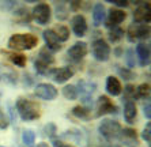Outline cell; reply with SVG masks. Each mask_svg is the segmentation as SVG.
<instances>
[{"label": "cell", "instance_id": "1", "mask_svg": "<svg viewBox=\"0 0 151 147\" xmlns=\"http://www.w3.org/2000/svg\"><path fill=\"white\" fill-rule=\"evenodd\" d=\"M38 44V38L34 34H14L8 40V46L15 50H29Z\"/></svg>", "mask_w": 151, "mask_h": 147}, {"label": "cell", "instance_id": "2", "mask_svg": "<svg viewBox=\"0 0 151 147\" xmlns=\"http://www.w3.org/2000/svg\"><path fill=\"white\" fill-rule=\"evenodd\" d=\"M17 110L22 119L26 121H32L40 117V106L35 102L26 98H19L17 101Z\"/></svg>", "mask_w": 151, "mask_h": 147}, {"label": "cell", "instance_id": "3", "mask_svg": "<svg viewBox=\"0 0 151 147\" xmlns=\"http://www.w3.org/2000/svg\"><path fill=\"white\" fill-rule=\"evenodd\" d=\"M99 133L102 136L108 140H113V139H119L121 136V125H120L117 121H113V120H102V122L98 127Z\"/></svg>", "mask_w": 151, "mask_h": 147}, {"label": "cell", "instance_id": "4", "mask_svg": "<svg viewBox=\"0 0 151 147\" xmlns=\"http://www.w3.org/2000/svg\"><path fill=\"white\" fill-rule=\"evenodd\" d=\"M53 63H55V59H53L52 53H49L48 49L44 48L40 50L38 57H37V60L34 61V67L38 74L45 75V74L48 72V70H49V67L52 66Z\"/></svg>", "mask_w": 151, "mask_h": 147}, {"label": "cell", "instance_id": "5", "mask_svg": "<svg viewBox=\"0 0 151 147\" xmlns=\"http://www.w3.org/2000/svg\"><path fill=\"white\" fill-rule=\"evenodd\" d=\"M91 52L95 60L108 61L110 57V46L104 40H95L91 44Z\"/></svg>", "mask_w": 151, "mask_h": 147}, {"label": "cell", "instance_id": "6", "mask_svg": "<svg viewBox=\"0 0 151 147\" xmlns=\"http://www.w3.org/2000/svg\"><path fill=\"white\" fill-rule=\"evenodd\" d=\"M150 37V27L143 23H134L128 27V38L129 41L135 40H146Z\"/></svg>", "mask_w": 151, "mask_h": 147}, {"label": "cell", "instance_id": "7", "mask_svg": "<svg viewBox=\"0 0 151 147\" xmlns=\"http://www.w3.org/2000/svg\"><path fill=\"white\" fill-rule=\"evenodd\" d=\"M33 17L38 24H46L50 21V7L46 3L37 4L33 10Z\"/></svg>", "mask_w": 151, "mask_h": 147}, {"label": "cell", "instance_id": "8", "mask_svg": "<svg viewBox=\"0 0 151 147\" xmlns=\"http://www.w3.org/2000/svg\"><path fill=\"white\" fill-rule=\"evenodd\" d=\"M35 95L41 99H45V101H52L57 97V90L53 84L49 83H40L34 90Z\"/></svg>", "mask_w": 151, "mask_h": 147}, {"label": "cell", "instance_id": "9", "mask_svg": "<svg viewBox=\"0 0 151 147\" xmlns=\"http://www.w3.org/2000/svg\"><path fill=\"white\" fill-rule=\"evenodd\" d=\"M134 19L136 23H148L151 21V6L150 3H143L135 10Z\"/></svg>", "mask_w": 151, "mask_h": 147}, {"label": "cell", "instance_id": "10", "mask_svg": "<svg viewBox=\"0 0 151 147\" xmlns=\"http://www.w3.org/2000/svg\"><path fill=\"white\" fill-rule=\"evenodd\" d=\"M68 56L74 61H81L87 55V44L86 42H76L68 49Z\"/></svg>", "mask_w": 151, "mask_h": 147}, {"label": "cell", "instance_id": "11", "mask_svg": "<svg viewBox=\"0 0 151 147\" xmlns=\"http://www.w3.org/2000/svg\"><path fill=\"white\" fill-rule=\"evenodd\" d=\"M116 112H117L116 105L106 95H101L98 98V113H97V116L110 115V113H116Z\"/></svg>", "mask_w": 151, "mask_h": 147}, {"label": "cell", "instance_id": "12", "mask_svg": "<svg viewBox=\"0 0 151 147\" xmlns=\"http://www.w3.org/2000/svg\"><path fill=\"white\" fill-rule=\"evenodd\" d=\"M125 18H127V14L124 11L119 10V8H112V10L109 11V17L106 19V26L114 29V27H117Z\"/></svg>", "mask_w": 151, "mask_h": 147}, {"label": "cell", "instance_id": "13", "mask_svg": "<svg viewBox=\"0 0 151 147\" xmlns=\"http://www.w3.org/2000/svg\"><path fill=\"white\" fill-rule=\"evenodd\" d=\"M74 70L71 67H63V68H59V70H55L52 72V79L56 83H64L67 82L70 78L74 76Z\"/></svg>", "mask_w": 151, "mask_h": 147}, {"label": "cell", "instance_id": "14", "mask_svg": "<svg viewBox=\"0 0 151 147\" xmlns=\"http://www.w3.org/2000/svg\"><path fill=\"white\" fill-rule=\"evenodd\" d=\"M72 30H74L75 35L78 37H83L87 32V23L83 15H75L72 18Z\"/></svg>", "mask_w": 151, "mask_h": 147}, {"label": "cell", "instance_id": "15", "mask_svg": "<svg viewBox=\"0 0 151 147\" xmlns=\"http://www.w3.org/2000/svg\"><path fill=\"white\" fill-rule=\"evenodd\" d=\"M42 35H44V40H45V44H46V46H48V49L53 50V52L61 49V45H60L59 40H57L56 34L53 33V30H45Z\"/></svg>", "mask_w": 151, "mask_h": 147}, {"label": "cell", "instance_id": "16", "mask_svg": "<svg viewBox=\"0 0 151 147\" xmlns=\"http://www.w3.org/2000/svg\"><path fill=\"white\" fill-rule=\"evenodd\" d=\"M121 83L117 79L116 76H108L106 79V91L109 93L110 95H120L121 94Z\"/></svg>", "mask_w": 151, "mask_h": 147}, {"label": "cell", "instance_id": "17", "mask_svg": "<svg viewBox=\"0 0 151 147\" xmlns=\"http://www.w3.org/2000/svg\"><path fill=\"white\" fill-rule=\"evenodd\" d=\"M136 53L139 56L142 66H148L150 64V46L146 44H139L136 46Z\"/></svg>", "mask_w": 151, "mask_h": 147}, {"label": "cell", "instance_id": "18", "mask_svg": "<svg viewBox=\"0 0 151 147\" xmlns=\"http://www.w3.org/2000/svg\"><path fill=\"white\" fill-rule=\"evenodd\" d=\"M137 115V110H136V105H135L134 101H127L125 106H124V117H125L127 122L132 124Z\"/></svg>", "mask_w": 151, "mask_h": 147}, {"label": "cell", "instance_id": "19", "mask_svg": "<svg viewBox=\"0 0 151 147\" xmlns=\"http://www.w3.org/2000/svg\"><path fill=\"white\" fill-rule=\"evenodd\" d=\"M104 19H105V7L101 3L95 4L94 10H93V21H94V24L95 26H99L104 22Z\"/></svg>", "mask_w": 151, "mask_h": 147}, {"label": "cell", "instance_id": "20", "mask_svg": "<svg viewBox=\"0 0 151 147\" xmlns=\"http://www.w3.org/2000/svg\"><path fill=\"white\" fill-rule=\"evenodd\" d=\"M4 53L10 57V60L17 67H25L26 66V56H23L22 53H15V52H4Z\"/></svg>", "mask_w": 151, "mask_h": 147}, {"label": "cell", "instance_id": "21", "mask_svg": "<svg viewBox=\"0 0 151 147\" xmlns=\"http://www.w3.org/2000/svg\"><path fill=\"white\" fill-rule=\"evenodd\" d=\"M72 115L75 116V117H78V119L81 120H88L90 119V110H88V108H84V106H75L74 109H72Z\"/></svg>", "mask_w": 151, "mask_h": 147}, {"label": "cell", "instance_id": "22", "mask_svg": "<svg viewBox=\"0 0 151 147\" xmlns=\"http://www.w3.org/2000/svg\"><path fill=\"white\" fill-rule=\"evenodd\" d=\"M53 33L56 34V37H57L59 41H67L68 37H70V30H68V27L63 26V24L57 26V27L53 30Z\"/></svg>", "mask_w": 151, "mask_h": 147}, {"label": "cell", "instance_id": "23", "mask_svg": "<svg viewBox=\"0 0 151 147\" xmlns=\"http://www.w3.org/2000/svg\"><path fill=\"white\" fill-rule=\"evenodd\" d=\"M78 86H79V90L83 93L84 97H90V95L93 94V91L95 90V84L94 83H87V82L84 81H81L79 83H78Z\"/></svg>", "mask_w": 151, "mask_h": 147}, {"label": "cell", "instance_id": "24", "mask_svg": "<svg viewBox=\"0 0 151 147\" xmlns=\"http://www.w3.org/2000/svg\"><path fill=\"white\" fill-rule=\"evenodd\" d=\"M63 95L70 101H74L78 97V89L75 86H72V84H68V86H65L63 89Z\"/></svg>", "mask_w": 151, "mask_h": 147}, {"label": "cell", "instance_id": "25", "mask_svg": "<svg viewBox=\"0 0 151 147\" xmlns=\"http://www.w3.org/2000/svg\"><path fill=\"white\" fill-rule=\"evenodd\" d=\"M35 140V135L32 130H25L23 133H22V142L25 146H33Z\"/></svg>", "mask_w": 151, "mask_h": 147}, {"label": "cell", "instance_id": "26", "mask_svg": "<svg viewBox=\"0 0 151 147\" xmlns=\"http://www.w3.org/2000/svg\"><path fill=\"white\" fill-rule=\"evenodd\" d=\"M136 97L137 98H148L150 97V84L148 83H143L136 89Z\"/></svg>", "mask_w": 151, "mask_h": 147}, {"label": "cell", "instance_id": "27", "mask_svg": "<svg viewBox=\"0 0 151 147\" xmlns=\"http://www.w3.org/2000/svg\"><path fill=\"white\" fill-rule=\"evenodd\" d=\"M56 17L57 19H65L68 17V8L65 3L56 4Z\"/></svg>", "mask_w": 151, "mask_h": 147}, {"label": "cell", "instance_id": "28", "mask_svg": "<svg viewBox=\"0 0 151 147\" xmlns=\"http://www.w3.org/2000/svg\"><path fill=\"white\" fill-rule=\"evenodd\" d=\"M123 35H124V30H121L120 27H114L109 34V40L113 42H116V41L123 38Z\"/></svg>", "mask_w": 151, "mask_h": 147}, {"label": "cell", "instance_id": "29", "mask_svg": "<svg viewBox=\"0 0 151 147\" xmlns=\"http://www.w3.org/2000/svg\"><path fill=\"white\" fill-rule=\"evenodd\" d=\"M121 135H123L124 138H127L128 140H131V142L137 143L136 142V132H135V130H132V128H124V130L121 131Z\"/></svg>", "mask_w": 151, "mask_h": 147}, {"label": "cell", "instance_id": "30", "mask_svg": "<svg viewBox=\"0 0 151 147\" xmlns=\"http://www.w3.org/2000/svg\"><path fill=\"white\" fill-rule=\"evenodd\" d=\"M44 132H45V135L48 138H53L55 135H56L57 130H56V125L53 124V122H48L45 125V128H44Z\"/></svg>", "mask_w": 151, "mask_h": 147}, {"label": "cell", "instance_id": "31", "mask_svg": "<svg viewBox=\"0 0 151 147\" xmlns=\"http://www.w3.org/2000/svg\"><path fill=\"white\" fill-rule=\"evenodd\" d=\"M119 74H120V76L124 78L125 81H131V79H135V75L134 72L131 70H127V68H119Z\"/></svg>", "mask_w": 151, "mask_h": 147}, {"label": "cell", "instance_id": "32", "mask_svg": "<svg viewBox=\"0 0 151 147\" xmlns=\"http://www.w3.org/2000/svg\"><path fill=\"white\" fill-rule=\"evenodd\" d=\"M142 138H143V139L150 144V142H151V124L150 122L146 125V128H144L143 132H142Z\"/></svg>", "mask_w": 151, "mask_h": 147}, {"label": "cell", "instance_id": "33", "mask_svg": "<svg viewBox=\"0 0 151 147\" xmlns=\"http://www.w3.org/2000/svg\"><path fill=\"white\" fill-rule=\"evenodd\" d=\"M134 50L132 49H128L127 50V63L129 67H135V59H134Z\"/></svg>", "mask_w": 151, "mask_h": 147}, {"label": "cell", "instance_id": "34", "mask_svg": "<svg viewBox=\"0 0 151 147\" xmlns=\"http://www.w3.org/2000/svg\"><path fill=\"white\" fill-rule=\"evenodd\" d=\"M8 127V119L3 113V110H0V130H4Z\"/></svg>", "mask_w": 151, "mask_h": 147}, {"label": "cell", "instance_id": "35", "mask_svg": "<svg viewBox=\"0 0 151 147\" xmlns=\"http://www.w3.org/2000/svg\"><path fill=\"white\" fill-rule=\"evenodd\" d=\"M110 3L116 4V6H119V7H127L128 6V1H125V0H113V1H110Z\"/></svg>", "mask_w": 151, "mask_h": 147}, {"label": "cell", "instance_id": "36", "mask_svg": "<svg viewBox=\"0 0 151 147\" xmlns=\"http://www.w3.org/2000/svg\"><path fill=\"white\" fill-rule=\"evenodd\" d=\"M52 144H53V147H74V146H70V144L63 143L61 140H53Z\"/></svg>", "mask_w": 151, "mask_h": 147}, {"label": "cell", "instance_id": "37", "mask_svg": "<svg viewBox=\"0 0 151 147\" xmlns=\"http://www.w3.org/2000/svg\"><path fill=\"white\" fill-rule=\"evenodd\" d=\"M150 109H151V105H150V102H147V105L144 106V116H146L148 120L151 119V112H150Z\"/></svg>", "mask_w": 151, "mask_h": 147}, {"label": "cell", "instance_id": "38", "mask_svg": "<svg viewBox=\"0 0 151 147\" xmlns=\"http://www.w3.org/2000/svg\"><path fill=\"white\" fill-rule=\"evenodd\" d=\"M125 94L127 95H131V94L135 95V87L132 86V84H128V86L125 87Z\"/></svg>", "mask_w": 151, "mask_h": 147}, {"label": "cell", "instance_id": "39", "mask_svg": "<svg viewBox=\"0 0 151 147\" xmlns=\"http://www.w3.org/2000/svg\"><path fill=\"white\" fill-rule=\"evenodd\" d=\"M37 147H49V146H48V143H38Z\"/></svg>", "mask_w": 151, "mask_h": 147}, {"label": "cell", "instance_id": "40", "mask_svg": "<svg viewBox=\"0 0 151 147\" xmlns=\"http://www.w3.org/2000/svg\"><path fill=\"white\" fill-rule=\"evenodd\" d=\"M120 53H121V49H116V55L120 56Z\"/></svg>", "mask_w": 151, "mask_h": 147}]
</instances>
